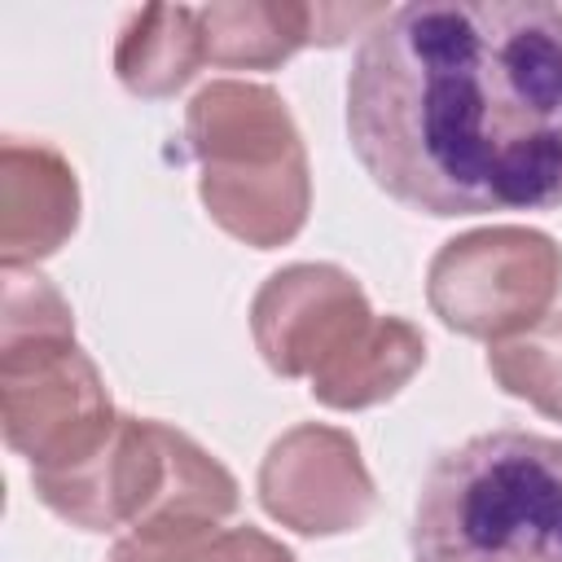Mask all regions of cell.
Masks as SVG:
<instances>
[{
    "label": "cell",
    "mask_w": 562,
    "mask_h": 562,
    "mask_svg": "<svg viewBox=\"0 0 562 562\" xmlns=\"http://www.w3.org/2000/svg\"><path fill=\"white\" fill-rule=\"evenodd\" d=\"M184 132L202 162V202L233 237L268 250L303 228L307 158L272 88L220 79L193 97Z\"/></svg>",
    "instance_id": "cell-3"
},
{
    "label": "cell",
    "mask_w": 562,
    "mask_h": 562,
    "mask_svg": "<svg viewBox=\"0 0 562 562\" xmlns=\"http://www.w3.org/2000/svg\"><path fill=\"white\" fill-rule=\"evenodd\" d=\"M487 369L509 395L562 422V312L514 338H501L487 356Z\"/></svg>",
    "instance_id": "cell-14"
},
{
    "label": "cell",
    "mask_w": 562,
    "mask_h": 562,
    "mask_svg": "<svg viewBox=\"0 0 562 562\" xmlns=\"http://www.w3.org/2000/svg\"><path fill=\"white\" fill-rule=\"evenodd\" d=\"M351 149L426 215L562 202V9L422 0L386 9L347 79Z\"/></svg>",
    "instance_id": "cell-1"
},
{
    "label": "cell",
    "mask_w": 562,
    "mask_h": 562,
    "mask_svg": "<svg viewBox=\"0 0 562 562\" xmlns=\"http://www.w3.org/2000/svg\"><path fill=\"white\" fill-rule=\"evenodd\" d=\"M259 492L268 514L303 536L351 531L373 509L356 439L329 426H299L277 439L259 470Z\"/></svg>",
    "instance_id": "cell-8"
},
{
    "label": "cell",
    "mask_w": 562,
    "mask_h": 562,
    "mask_svg": "<svg viewBox=\"0 0 562 562\" xmlns=\"http://www.w3.org/2000/svg\"><path fill=\"white\" fill-rule=\"evenodd\" d=\"M4 439L35 474L92 457L119 426L97 364L66 334H9L0 342Z\"/></svg>",
    "instance_id": "cell-5"
},
{
    "label": "cell",
    "mask_w": 562,
    "mask_h": 562,
    "mask_svg": "<svg viewBox=\"0 0 562 562\" xmlns=\"http://www.w3.org/2000/svg\"><path fill=\"white\" fill-rule=\"evenodd\" d=\"M40 501L75 527H149L167 518H228L237 509L233 474L193 439L162 422L119 417L110 439L61 470L35 474Z\"/></svg>",
    "instance_id": "cell-4"
},
{
    "label": "cell",
    "mask_w": 562,
    "mask_h": 562,
    "mask_svg": "<svg viewBox=\"0 0 562 562\" xmlns=\"http://www.w3.org/2000/svg\"><path fill=\"white\" fill-rule=\"evenodd\" d=\"M79 215V189L70 162L48 145L4 140L0 154V246L4 268L53 255Z\"/></svg>",
    "instance_id": "cell-9"
},
{
    "label": "cell",
    "mask_w": 562,
    "mask_h": 562,
    "mask_svg": "<svg viewBox=\"0 0 562 562\" xmlns=\"http://www.w3.org/2000/svg\"><path fill=\"white\" fill-rule=\"evenodd\" d=\"M202 61V13L184 4H149L132 13L114 48V70L136 97H167L184 88Z\"/></svg>",
    "instance_id": "cell-10"
},
{
    "label": "cell",
    "mask_w": 562,
    "mask_h": 562,
    "mask_svg": "<svg viewBox=\"0 0 562 562\" xmlns=\"http://www.w3.org/2000/svg\"><path fill=\"white\" fill-rule=\"evenodd\" d=\"M413 562H562V439L487 430L435 457Z\"/></svg>",
    "instance_id": "cell-2"
},
{
    "label": "cell",
    "mask_w": 562,
    "mask_h": 562,
    "mask_svg": "<svg viewBox=\"0 0 562 562\" xmlns=\"http://www.w3.org/2000/svg\"><path fill=\"white\" fill-rule=\"evenodd\" d=\"M360 285L329 263H299L263 281L255 294V342L281 378H329L373 329Z\"/></svg>",
    "instance_id": "cell-7"
},
{
    "label": "cell",
    "mask_w": 562,
    "mask_h": 562,
    "mask_svg": "<svg viewBox=\"0 0 562 562\" xmlns=\"http://www.w3.org/2000/svg\"><path fill=\"white\" fill-rule=\"evenodd\" d=\"M202 13L206 61L268 70L316 44V4H211Z\"/></svg>",
    "instance_id": "cell-11"
},
{
    "label": "cell",
    "mask_w": 562,
    "mask_h": 562,
    "mask_svg": "<svg viewBox=\"0 0 562 562\" xmlns=\"http://www.w3.org/2000/svg\"><path fill=\"white\" fill-rule=\"evenodd\" d=\"M422 356H426V342L408 321L378 316L369 338L325 382H316L312 395L321 404H329V408H369V404L395 395L413 378Z\"/></svg>",
    "instance_id": "cell-13"
},
{
    "label": "cell",
    "mask_w": 562,
    "mask_h": 562,
    "mask_svg": "<svg viewBox=\"0 0 562 562\" xmlns=\"http://www.w3.org/2000/svg\"><path fill=\"white\" fill-rule=\"evenodd\" d=\"M562 285V250L531 228H479L452 237L430 263V307L448 329L505 338L544 321Z\"/></svg>",
    "instance_id": "cell-6"
},
{
    "label": "cell",
    "mask_w": 562,
    "mask_h": 562,
    "mask_svg": "<svg viewBox=\"0 0 562 562\" xmlns=\"http://www.w3.org/2000/svg\"><path fill=\"white\" fill-rule=\"evenodd\" d=\"M110 562H294L290 549L255 527H220L215 518H167L127 531Z\"/></svg>",
    "instance_id": "cell-12"
}]
</instances>
